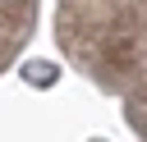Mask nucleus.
I'll return each instance as SVG.
<instances>
[{
  "mask_svg": "<svg viewBox=\"0 0 147 142\" xmlns=\"http://www.w3.org/2000/svg\"><path fill=\"white\" fill-rule=\"evenodd\" d=\"M28 78H32V82H55V69H51V64H32Z\"/></svg>",
  "mask_w": 147,
  "mask_h": 142,
  "instance_id": "f257e3e1",
  "label": "nucleus"
}]
</instances>
